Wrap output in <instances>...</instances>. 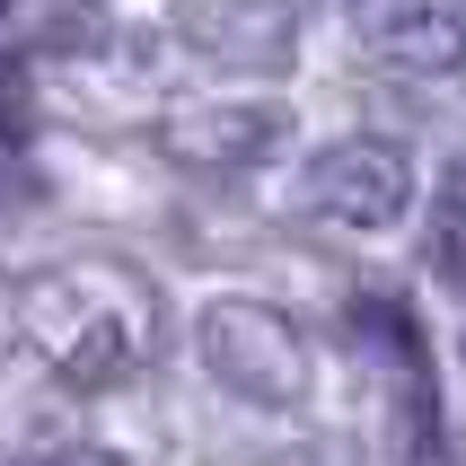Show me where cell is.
Masks as SVG:
<instances>
[{"label": "cell", "mask_w": 466, "mask_h": 466, "mask_svg": "<svg viewBox=\"0 0 466 466\" xmlns=\"http://www.w3.org/2000/svg\"><path fill=\"white\" fill-rule=\"evenodd\" d=\"M18 335L35 343V361L62 370L71 388H115L141 361V317L106 273H45L18 290Z\"/></svg>", "instance_id": "1"}, {"label": "cell", "mask_w": 466, "mask_h": 466, "mask_svg": "<svg viewBox=\"0 0 466 466\" xmlns=\"http://www.w3.org/2000/svg\"><path fill=\"white\" fill-rule=\"evenodd\" d=\"M194 343H203V370L220 379L229 396L264 405V414H290L309 396L317 361H309V335L290 326L273 299H211L194 317Z\"/></svg>", "instance_id": "2"}, {"label": "cell", "mask_w": 466, "mask_h": 466, "mask_svg": "<svg viewBox=\"0 0 466 466\" xmlns=\"http://www.w3.org/2000/svg\"><path fill=\"white\" fill-rule=\"evenodd\" d=\"M299 203L317 220H343V229H396L414 211V158L396 141H335V150L309 158Z\"/></svg>", "instance_id": "3"}, {"label": "cell", "mask_w": 466, "mask_h": 466, "mask_svg": "<svg viewBox=\"0 0 466 466\" xmlns=\"http://www.w3.org/2000/svg\"><path fill=\"white\" fill-rule=\"evenodd\" d=\"M290 132H299L290 106H273V97H220V106L177 115V124L158 132V150L185 158V167H264V158L290 150Z\"/></svg>", "instance_id": "4"}, {"label": "cell", "mask_w": 466, "mask_h": 466, "mask_svg": "<svg viewBox=\"0 0 466 466\" xmlns=\"http://www.w3.org/2000/svg\"><path fill=\"white\" fill-rule=\"evenodd\" d=\"M343 18L388 71H414V79H441L466 62V18L458 0H343Z\"/></svg>", "instance_id": "5"}, {"label": "cell", "mask_w": 466, "mask_h": 466, "mask_svg": "<svg viewBox=\"0 0 466 466\" xmlns=\"http://www.w3.org/2000/svg\"><path fill=\"white\" fill-rule=\"evenodd\" d=\"M177 26L220 71H282L299 53V9L290 0H185Z\"/></svg>", "instance_id": "6"}, {"label": "cell", "mask_w": 466, "mask_h": 466, "mask_svg": "<svg viewBox=\"0 0 466 466\" xmlns=\"http://www.w3.org/2000/svg\"><path fill=\"white\" fill-rule=\"evenodd\" d=\"M53 466H124L115 449H71V458H53Z\"/></svg>", "instance_id": "7"}, {"label": "cell", "mask_w": 466, "mask_h": 466, "mask_svg": "<svg viewBox=\"0 0 466 466\" xmlns=\"http://www.w3.org/2000/svg\"><path fill=\"white\" fill-rule=\"evenodd\" d=\"M0 9H9V0H0Z\"/></svg>", "instance_id": "8"}]
</instances>
